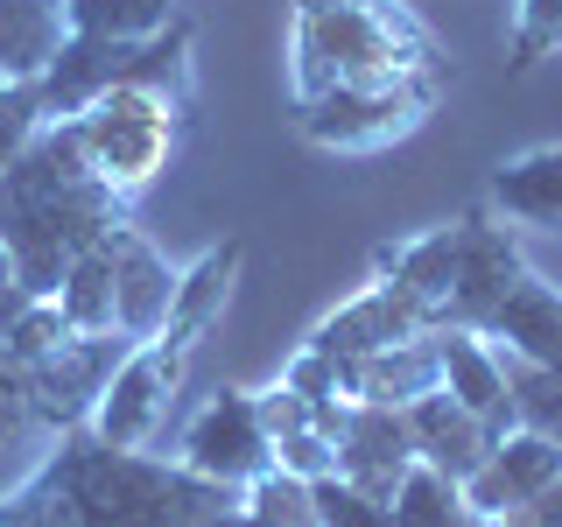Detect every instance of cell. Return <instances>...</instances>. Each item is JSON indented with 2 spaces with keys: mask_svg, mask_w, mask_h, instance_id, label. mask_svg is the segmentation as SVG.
<instances>
[{
  "mask_svg": "<svg viewBox=\"0 0 562 527\" xmlns=\"http://www.w3.org/2000/svg\"><path fill=\"white\" fill-rule=\"evenodd\" d=\"M120 359H127V338H64L57 351H43L35 366H22L29 373V415L57 436L85 429Z\"/></svg>",
  "mask_w": 562,
  "mask_h": 527,
  "instance_id": "7",
  "label": "cell"
},
{
  "mask_svg": "<svg viewBox=\"0 0 562 527\" xmlns=\"http://www.w3.org/2000/svg\"><path fill=\"white\" fill-rule=\"evenodd\" d=\"M281 386H295V394H310V401H351L345 394V359H330V351H316V345H303L281 366Z\"/></svg>",
  "mask_w": 562,
  "mask_h": 527,
  "instance_id": "30",
  "label": "cell"
},
{
  "mask_svg": "<svg viewBox=\"0 0 562 527\" xmlns=\"http://www.w3.org/2000/svg\"><path fill=\"white\" fill-rule=\"evenodd\" d=\"M492 211L527 233H562V141L492 169Z\"/></svg>",
  "mask_w": 562,
  "mask_h": 527,
  "instance_id": "20",
  "label": "cell"
},
{
  "mask_svg": "<svg viewBox=\"0 0 562 527\" xmlns=\"http://www.w3.org/2000/svg\"><path fill=\"white\" fill-rule=\"evenodd\" d=\"M562 479V444L541 429H506L485 450V464L464 479V500L479 520H514L520 506H535L541 492Z\"/></svg>",
  "mask_w": 562,
  "mask_h": 527,
  "instance_id": "8",
  "label": "cell"
},
{
  "mask_svg": "<svg viewBox=\"0 0 562 527\" xmlns=\"http://www.w3.org/2000/svg\"><path fill=\"white\" fill-rule=\"evenodd\" d=\"M436 359H443V394L457 401V408H471L485 422V429H520L514 422V394H506V359L499 345L485 338V330H457L443 324L436 330Z\"/></svg>",
  "mask_w": 562,
  "mask_h": 527,
  "instance_id": "14",
  "label": "cell"
},
{
  "mask_svg": "<svg viewBox=\"0 0 562 527\" xmlns=\"http://www.w3.org/2000/svg\"><path fill=\"white\" fill-rule=\"evenodd\" d=\"M29 373L8 359V345H0V444H8L14 429H29Z\"/></svg>",
  "mask_w": 562,
  "mask_h": 527,
  "instance_id": "31",
  "label": "cell"
},
{
  "mask_svg": "<svg viewBox=\"0 0 562 527\" xmlns=\"http://www.w3.org/2000/svg\"><path fill=\"white\" fill-rule=\"evenodd\" d=\"M78 134H85L92 169L120 190V198H134V190H148L155 176L169 169L176 141H183V113H176L169 99L140 92V85H113V92L78 120Z\"/></svg>",
  "mask_w": 562,
  "mask_h": 527,
  "instance_id": "4",
  "label": "cell"
},
{
  "mask_svg": "<svg viewBox=\"0 0 562 527\" xmlns=\"http://www.w3.org/2000/svg\"><path fill=\"white\" fill-rule=\"evenodd\" d=\"M190 527H239V500H225V506H211V514H198Z\"/></svg>",
  "mask_w": 562,
  "mask_h": 527,
  "instance_id": "33",
  "label": "cell"
},
{
  "mask_svg": "<svg viewBox=\"0 0 562 527\" xmlns=\"http://www.w3.org/2000/svg\"><path fill=\"white\" fill-rule=\"evenodd\" d=\"M0 527H29V520H14V514H0Z\"/></svg>",
  "mask_w": 562,
  "mask_h": 527,
  "instance_id": "34",
  "label": "cell"
},
{
  "mask_svg": "<svg viewBox=\"0 0 562 527\" xmlns=\"http://www.w3.org/2000/svg\"><path fill=\"white\" fill-rule=\"evenodd\" d=\"M22 303H29V295H22V281H14V260L0 254V338H8V324L22 316Z\"/></svg>",
  "mask_w": 562,
  "mask_h": 527,
  "instance_id": "32",
  "label": "cell"
},
{
  "mask_svg": "<svg viewBox=\"0 0 562 527\" xmlns=\"http://www.w3.org/2000/svg\"><path fill=\"white\" fill-rule=\"evenodd\" d=\"M443 70V49L401 0H295L289 8V99L310 105L330 85H380Z\"/></svg>",
  "mask_w": 562,
  "mask_h": 527,
  "instance_id": "2",
  "label": "cell"
},
{
  "mask_svg": "<svg viewBox=\"0 0 562 527\" xmlns=\"http://www.w3.org/2000/svg\"><path fill=\"white\" fill-rule=\"evenodd\" d=\"M422 464L415 457V436H408V408H366L351 401L345 415V444H338V479L366 500L394 506V492L408 485V471Z\"/></svg>",
  "mask_w": 562,
  "mask_h": 527,
  "instance_id": "9",
  "label": "cell"
},
{
  "mask_svg": "<svg viewBox=\"0 0 562 527\" xmlns=\"http://www.w3.org/2000/svg\"><path fill=\"white\" fill-rule=\"evenodd\" d=\"M176 464L211 479V485H225V492H246V485L268 479L274 471V436H268V422H260L254 386H218V394L183 422Z\"/></svg>",
  "mask_w": 562,
  "mask_h": 527,
  "instance_id": "6",
  "label": "cell"
},
{
  "mask_svg": "<svg viewBox=\"0 0 562 527\" xmlns=\"http://www.w3.org/2000/svg\"><path fill=\"white\" fill-rule=\"evenodd\" d=\"M120 85H140V92L169 99L176 113H198V35H190V22H169L162 35H148V43H134L127 57V78Z\"/></svg>",
  "mask_w": 562,
  "mask_h": 527,
  "instance_id": "21",
  "label": "cell"
},
{
  "mask_svg": "<svg viewBox=\"0 0 562 527\" xmlns=\"http://www.w3.org/2000/svg\"><path fill=\"white\" fill-rule=\"evenodd\" d=\"M422 330H436L429 310H422L408 289H394V281L373 274L351 303H338L324 324L310 330V345L330 351V359H366V351H386V345H401V338H422Z\"/></svg>",
  "mask_w": 562,
  "mask_h": 527,
  "instance_id": "10",
  "label": "cell"
},
{
  "mask_svg": "<svg viewBox=\"0 0 562 527\" xmlns=\"http://www.w3.org/2000/svg\"><path fill=\"white\" fill-rule=\"evenodd\" d=\"M527 274V260H520V246L506 225H492L479 218V211H464V254H457V289H450V303H443V324L457 330H485V316L506 303V289ZM436 324V330H443Z\"/></svg>",
  "mask_w": 562,
  "mask_h": 527,
  "instance_id": "11",
  "label": "cell"
},
{
  "mask_svg": "<svg viewBox=\"0 0 562 527\" xmlns=\"http://www.w3.org/2000/svg\"><path fill=\"white\" fill-rule=\"evenodd\" d=\"M436 105H443V70L380 78V85H330L324 99L295 105V134L324 155H380L394 141L422 134V120Z\"/></svg>",
  "mask_w": 562,
  "mask_h": 527,
  "instance_id": "3",
  "label": "cell"
},
{
  "mask_svg": "<svg viewBox=\"0 0 562 527\" xmlns=\"http://www.w3.org/2000/svg\"><path fill=\"white\" fill-rule=\"evenodd\" d=\"M0 92H8V78H0Z\"/></svg>",
  "mask_w": 562,
  "mask_h": 527,
  "instance_id": "35",
  "label": "cell"
},
{
  "mask_svg": "<svg viewBox=\"0 0 562 527\" xmlns=\"http://www.w3.org/2000/svg\"><path fill=\"white\" fill-rule=\"evenodd\" d=\"M64 338H78V330L64 324V310H57V303H35V295H29L22 316L8 324V338H0V345H8V359H14V366H35L43 351H57Z\"/></svg>",
  "mask_w": 562,
  "mask_h": 527,
  "instance_id": "28",
  "label": "cell"
},
{
  "mask_svg": "<svg viewBox=\"0 0 562 527\" xmlns=\"http://www.w3.org/2000/svg\"><path fill=\"white\" fill-rule=\"evenodd\" d=\"M183 366H190V351H176L169 338L127 345V359L113 366V380H105V394H99L85 429L105 450H155V436L169 429L176 394H183Z\"/></svg>",
  "mask_w": 562,
  "mask_h": 527,
  "instance_id": "5",
  "label": "cell"
},
{
  "mask_svg": "<svg viewBox=\"0 0 562 527\" xmlns=\"http://www.w3.org/2000/svg\"><path fill=\"white\" fill-rule=\"evenodd\" d=\"M443 386V359H436V330L422 338H401L386 351H366V359H345V394L366 401V408H415L422 394Z\"/></svg>",
  "mask_w": 562,
  "mask_h": 527,
  "instance_id": "16",
  "label": "cell"
},
{
  "mask_svg": "<svg viewBox=\"0 0 562 527\" xmlns=\"http://www.w3.org/2000/svg\"><path fill=\"white\" fill-rule=\"evenodd\" d=\"M70 35H105V43H148L176 22V0H57Z\"/></svg>",
  "mask_w": 562,
  "mask_h": 527,
  "instance_id": "24",
  "label": "cell"
},
{
  "mask_svg": "<svg viewBox=\"0 0 562 527\" xmlns=\"http://www.w3.org/2000/svg\"><path fill=\"white\" fill-rule=\"evenodd\" d=\"M394 520H401V527H471L479 514H471V500H464V485H457V479H443V471H429V464H415L408 485L394 492Z\"/></svg>",
  "mask_w": 562,
  "mask_h": 527,
  "instance_id": "25",
  "label": "cell"
},
{
  "mask_svg": "<svg viewBox=\"0 0 562 527\" xmlns=\"http://www.w3.org/2000/svg\"><path fill=\"white\" fill-rule=\"evenodd\" d=\"M562 49V0H514V29H506V64L535 70L541 57Z\"/></svg>",
  "mask_w": 562,
  "mask_h": 527,
  "instance_id": "27",
  "label": "cell"
},
{
  "mask_svg": "<svg viewBox=\"0 0 562 527\" xmlns=\"http://www.w3.org/2000/svg\"><path fill=\"white\" fill-rule=\"evenodd\" d=\"M64 8L57 0H0V78L8 85H35L49 70L64 43Z\"/></svg>",
  "mask_w": 562,
  "mask_h": 527,
  "instance_id": "22",
  "label": "cell"
},
{
  "mask_svg": "<svg viewBox=\"0 0 562 527\" xmlns=\"http://www.w3.org/2000/svg\"><path fill=\"white\" fill-rule=\"evenodd\" d=\"M57 310L78 338H120V295H113V246H85L70 260L64 289H57Z\"/></svg>",
  "mask_w": 562,
  "mask_h": 527,
  "instance_id": "23",
  "label": "cell"
},
{
  "mask_svg": "<svg viewBox=\"0 0 562 527\" xmlns=\"http://www.w3.org/2000/svg\"><path fill=\"white\" fill-rule=\"evenodd\" d=\"M506 359V394H514V422L520 429H541L562 444V366H535V359H514V351H499Z\"/></svg>",
  "mask_w": 562,
  "mask_h": 527,
  "instance_id": "26",
  "label": "cell"
},
{
  "mask_svg": "<svg viewBox=\"0 0 562 527\" xmlns=\"http://www.w3.org/2000/svg\"><path fill=\"white\" fill-rule=\"evenodd\" d=\"M239 268H246V239H218V246H204L190 268H176V303H169V324H162V338L176 351H190L225 310H233Z\"/></svg>",
  "mask_w": 562,
  "mask_h": 527,
  "instance_id": "15",
  "label": "cell"
},
{
  "mask_svg": "<svg viewBox=\"0 0 562 527\" xmlns=\"http://www.w3.org/2000/svg\"><path fill=\"white\" fill-rule=\"evenodd\" d=\"M127 57H134V43H105V35H64L57 57H49V70L35 78V92H43V120H85L120 78H127Z\"/></svg>",
  "mask_w": 562,
  "mask_h": 527,
  "instance_id": "13",
  "label": "cell"
},
{
  "mask_svg": "<svg viewBox=\"0 0 562 527\" xmlns=\"http://www.w3.org/2000/svg\"><path fill=\"white\" fill-rule=\"evenodd\" d=\"M457 254H464V218L380 246V254H373V274L394 281V289H408L415 303L429 310V324H443V303H450V289H457Z\"/></svg>",
  "mask_w": 562,
  "mask_h": 527,
  "instance_id": "17",
  "label": "cell"
},
{
  "mask_svg": "<svg viewBox=\"0 0 562 527\" xmlns=\"http://www.w3.org/2000/svg\"><path fill=\"white\" fill-rule=\"evenodd\" d=\"M35 134H43V92H35V85H8V92H0V176L14 169V155H22Z\"/></svg>",
  "mask_w": 562,
  "mask_h": 527,
  "instance_id": "29",
  "label": "cell"
},
{
  "mask_svg": "<svg viewBox=\"0 0 562 527\" xmlns=\"http://www.w3.org/2000/svg\"><path fill=\"white\" fill-rule=\"evenodd\" d=\"M485 338L499 351H514V359L562 366V289L527 268L514 289H506V303L485 316Z\"/></svg>",
  "mask_w": 562,
  "mask_h": 527,
  "instance_id": "19",
  "label": "cell"
},
{
  "mask_svg": "<svg viewBox=\"0 0 562 527\" xmlns=\"http://www.w3.org/2000/svg\"><path fill=\"white\" fill-rule=\"evenodd\" d=\"M408 436H415V457L429 471H443V479L464 485L471 471L485 464V450L499 444V429H485L471 408H457V401L436 386V394H422L415 408H408Z\"/></svg>",
  "mask_w": 562,
  "mask_h": 527,
  "instance_id": "18",
  "label": "cell"
},
{
  "mask_svg": "<svg viewBox=\"0 0 562 527\" xmlns=\"http://www.w3.org/2000/svg\"><path fill=\"white\" fill-rule=\"evenodd\" d=\"M105 246H113V295H120V338L127 345H148L162 338L169 324V303H176V268L162 254H155V239L140 233V225L120 218L113 233H105Z\"/></svg>",
  "mask_w": 562,
  "mask_h": 527,
  "instance_id": "12",
  "label": "cell"
},
{
  "mask_svg": "<svg viewBox=\"0 0 562 527\" xmlns=\"http://www.w3.org/2000/svg\"><path fill=\"white\" fill-rule=\"evenodd\" d=\"M127 218V198L92 169L78 120H43V134L0 176V254L35 303H57L70 260Z\"/></svg>",
  "mask_w": 562,
  "mask_h": 527,
  "instance_id": "1",
  "label": "cell"
}]
</instances>
